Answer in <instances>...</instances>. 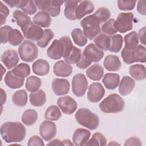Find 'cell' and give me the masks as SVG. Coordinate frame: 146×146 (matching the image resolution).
<instances>
[{"mask_svg": "<svg viewBox=\"0 0 146 146\" xmlns=\"http://www.w3.org/2000/svg\"><path fill=\"white\" fill-rule=\"evenodd\" d=\"M82 55L81 50L75 46L73 47L72 50L69 54V55L64 58L65 62L68 64H75L80 59Z\"/></svg>", "mask_w": 146, "mask_h": 146, "instance_id": "cell-42", "label": "cell"}, {"mask_svg": "<svg viewBox=\"0 0 146 146\" xmlns=\"http://www.w3.org/2000/svg\"><path fill=\"white\" fill-rule=\"evenodd\" d=\"M119 83V91L122 96H126L130 94L135 86V80L128 76H123Z\"/></svg>", "mask_w": 146, "mask_h": 146, "instance_id": "cell-22", "label": "cell"}, {"mask_svg": "<svg viewBox=\"0 0 146 146\" xmlns=\"http://www.w3.org/2000/svg\"><path fill=\"white\" fill-rule=\"evenodd\" d=\"M91 63L92 62L88 60L83 54H82L80 59L76 63V65L78 67H79L80 69H84L88 67Z\"/></svg>", "mask_w": 146, "mask_h": 146, "instance_id": "cell-53", "label": "cell"}, {"mask_svg": "<svg viewBox=\"0 0 146 146\" xmlns=\"http://www.w3.org/2000/svg\"><path fill=\"white\" fill-rule=\"evenodd\" d=\"M86 75L88 78L94 81L100 80L104 74L103 67L99 64H94L86 70Z\"/></svg>", "mask_w": 146, "mask_h": 146, "instance_id": "cell-27", "label": "cell"}, {"mask_svg": "<svg viewBox=\"0 0 146 146\" xmlns=\"http://www.w3.org/2000/svg\"><path fill=\"white\" fill-rule=\"evenodd\" d=\"M54 36V34L52 30L47 29L44 30V33L42 37L37 42V45L41 47L44 48L46 47L51 41V40L53 38Z\"/></svg>", "mask_w": 146, "mask_h": 146, "instance_id": "cell-43", "label": "cell"}, {"mask_svg": "<svg viewBox=\"0 0 146 146\" xmlns=\"http://www.w3.org/2000/svg\"><path fill=\"white\" fill-rule=\"evenodd\" d=\"M63 3V1H51V6L47 13L53 17H57L60 14V6Z\"/></svg>", "mask_w": 146, "mask_h": 146, "instance_id": "cell-46", "label": "cell"}, {"mask_svg": "<svg viewBox=\"0 0 146 146\" xmlns=\"http://www.w3.org/2000/svg\"><path fill=\"white\" fill-rule=\"evenodd\" d=\"M102 82L107 89L114 90L119 85L120 76L117 74L107 73L103 76Z\"/></svg>", "mask_w": 146, "mask_h": 146, "instance_id": "cell-26", "label": "cell"}, {"mask_svg": "<svg viewBox=\"0 0 146 146\" xmlns=\"http://www.w3.org/2000/svg\"><path fill=\"white\" fill-rule=\"evenodd\" d=\"M23 33L26 39L38 42L42 37L44 30L39 26L32 23Z\"/></svg>", "mask_w": 146, "mask_h": 146, "instance_id": "cell-18", "label": "cell"}, {"mask_svg": "<svg viewBox=\"0 0 146 146\" xmlns=\"http://www.w3.org/2000/svg\"><path fill=\"white\" fill-rule=\"evenodd\" d=\"M100 24L94 14L88 15L80 21V25L83 29V33L90 40L94 39L100 33Z\"/></svg>", "mask_w": 146, "mask_h": 146, "instance_id": "cell-5", "label": "cell"}, {"mask_svg": "<svg viewBox=\"0 0 146 146\" xmlns=\"http://www.w3.org/2000/svg\"><path fill=\"white\" fill-rule=\"evenodd\" d=\"M27 94L25 90H20L15 91L12 96L13 103L18 107H22L26 105L27 103Z\"/></svg>", "mask_w": 146, "mask_h": 146, "instance_id": "cell-31", "label": "cell"}, {"mask_svg": "<svg viewBox=\"0 0 146 146\" xmlns=\"http://www.w3.org/2000/svg\"><path fill=\"white\" fill-rule=\"evenodd\" d=\"M12 29L10 26H4L1 27V42L2 43H6L8 42L7 37L9 31Z\"/></svg>", "mask_w": 146, "mask_h": 146, "instance_id": "cell-51", "label": "cell"}, {"mask_svg": "<svg viewBox=\"0 0 146 146\" xmlns=\"http://www.w3.org/2000/svg\"><path fill=\"white\" fill-rule=\"evenodd\" d=\"M29 1L23 0H4L3 2L7 4L10 7H16L17 8H23L29 2Z\"/></svg>", "mask_w": 146, "mask_h": 146, "instance_id": "cell-49", "label": "cell"}, {"mask_svg": "<svg viewBox=\"0 0 146 146\" xmlns=\"http://www.w3.org/2000/svg\"><path fill=\"white\" fill-rule=\"evenodd\" d=\"M134 15L132 13H120L114 22L116 30L121 33L130 31L133 27Z\"/></svg>", "mask_w": 146, "mask_h": 146, "instance_id": "cell-7", "label": "cell"}, {"mask_svg": "<svg viewBox=\"0 0 146 146\" xmlns=\"http://www.w3.org/2000/svg\"><path fill=\"white\" fill-rule=\"evenodd\" d=\"M52 89L56 95H64L70 91V83L66 79L55 78L52 82Z\"/></svg>", "mask_w": 146, "mask_h": 146, "instance_id": "cell-15", "label": "cell"}, {"mask_svg": "<svg viewBox=\"0 0 146 146\" xmlns=\"http://www.w3.org/2000/svg\"><path fill=\"white\" fill-rule=\"evenodd\" d=\"M21 119L23 123L26 125H32L38 119V113L34 110H27L23 113Z\"/></svg>", "mask_w": 146, "mask_h": 146, "instance_id": "cell-33", "label": "cell"}, {"mask_svg": "<svg viewBox=\"0 0 146 146\" xmlns=\"http://www.w3.org/2000/svg\"><path fill=\"white\" fill-rule=\"evenodd\" d=\"M33 72L39 76L47 75L50 70V66L48 62L43 59L36 60L32 66Z\"/></svg>", "mask_w": 146, "mask_h": 146, "instance_id": "cell-25", "label": "cell"}, {"mask_svg": "<svg viewBox=\"0 0 146 146\" xmlns=\"http://www.w3.org/2000/svg\"><path fill=\"white\" fill-rule=\"evenodd\" d=\"M95 45L102 50H109L111 43V36L104 33H100L94 40Z\"/></svg>", "mask_w": 146, "mask_h": 146, "instance_id": "cell-32", "label": "cell"}, {"mask_svg": "<svg viewBox=\"0 0 146 146\" xmlns=\"http://www.w3.org/2000/svg\"><path fill=\"white\" fill-rule=\"evenodd\" d=\"M1 104L3 105L6 100V94L5 91L2 89L1 88Z\"/></svg>", "mask_w": 146, "mask_h": 146, "instance_id": "cell-59", "label": "cell"}, {"mask_svg": "<svg viewBox=\"0 0 146 146\" xmlns=\"http://www.w3.org/2000/svg\"><path fill=\"white\" fill-rule=\"evenodd\" d=\"M11 71L17 75L25 78L30 74V67L29 64L21 63L16 66Z\"/></svg>", "mask_w": 146, "mask_h": 146, "instance_id": "cell-44", "label": "cell"}, {"mask_svg": "<svg viewBox=\"0 0 146 146\" xmlns=\"http://www.w3.org/2000/svg\"><path fill=\"white\" fill-rule=\"evenodd\" d=\"M5 84L11 89L19 88L23 86L25 78L20 76L14 73L12 71L7 72L4 79Z\"/></svg>", "mask_w": 146, "mask_h": 146, "instance_id": "cell-16", "label": "cell"}, {"mask_svg": "<svg viewBox=\"0 0 146 146\" xmlns=\"http://www.w3.org/2000/svg\"><path fill=\"white\" fill-rule=\"evenodd\" d=\"M137 11L143 15L146 14L145 10V1H139L137 2Z\"/></svg>", "mask_w": 146, "mask_h": 146, "instance_id": "cell-56", "label": "cell"}, {"mask_svg": "<svg viewBox=\"0 0 146 146\" xmlns=\"http://www.w3.org/2000/svg\"><path fill=\"white\" fill-rule=\"evenodd\" d=\"M103 66L108 71H117L120 69L121 63L117 56L108 55L106 56L104 60Z\"/></svg>", "mask_w": 146, "mask_h": 146, "instance_id": "cell-23", "label": "cell"}, {"mask_svg": "<svg viewBox=\"0 0 146 146\" xmlns=\"http://www.w3.org/2000/svg\"><path fill=\"white\" fill-rule=\"evenodd\" d=\"M94 15L101 24L109 19L111 17V14L110 11L108 10V8L101 7L96 11V12L94 14Z\"/></svg>", "mask_w": 146, "mask_h": 146, "instance_id": "cell-40", "label": "cell"}, {"mask_svg": "<svg viewBox=\"0 0 146 146\" xmlns=\"http://www.w3.org/2000/svg\"><path fill=\"white\" fill-rule=\"evenodd\" d=\"M79 2L80 1H67L65 2L64 15L68 19L71 21L76 19L75 11Z\"/></svg>", "mask_w": 146, "mask_h": 146, "instance_id": "cell-30", "label": "cell"}, {"mask_svg": "<svg viewBox=\"0 0 146 146\" xmlns=\"http://www.w3.org/2000/svg\"><path fill=\"white\" fill-rule=\"evenodd\" d=\"M53 71L55 75L60 77H67L72 72L71 66L63 60L56 62L53 67Z\"/></svg>", "mask_w": 146, "mask_h": 146, "instance_id": "cell-20", "label": "cell"}, {"mask_svg": "<svg viewBox=\"0 0 146 146\" xmlns=\"http://www.w3.org/2000/svg\"><path fill=\"white\" fill-rule=\"evenodd\" d=\"M125 48L128 50H132L139 45L138 34L135 31L126 34L124 36Z\"/></svg>", "mask_w": 146, "mask_h": 146, "instance_id": "cell-34", "label": "cell"}, {"mask_svg": "<svg viewBox=\"0 0 146 146\" xmlns=\"http://www.w3.org/2000/svg\"><path fill=\"white\" fill-rule=\"evenodd\" d=\"M22 11L26 15H33L36 12V5L33 1H29L28 3L22 9Z\"/></svg>", "mask_w": 146, "mask_h": 146, "instance_id": "cell-50", "label": "cell"}, {"mask_svg": "<svg viewBox=\"0 0 146 146\" xmlns=\"http://www.w3.org/2000/svg\"><path fill=\"white\" fill-rule=\"evenodd\" d=\"M29 98L31 104L35 107H40L46 102V95L42 90H38L31 93L29 95Z\"/></svg>", "mask_w": 146, "mask_h": 146, "instance_id": "cell-28", "label": "cell"}, {"mask_svg": "<svg viewBox=\"0 0 146 146\" xmlns=\"http://www.w3.org/2000/svg\"><path fill=\"white\" fill-rule=\"evenodd\" d=\"M71 36L74 43L80 47H83L87 43V38L83 31L80 29H75L71 32Z\"/></svg>", "mask_w": 146, "mask_h": 146, "instance_id": "cell-35", "label": "cell"}, {"mask_svg": "<svg viewBox=\"0 0 146 146\" xmlns=\"http://www.w3.org/2000/svg\"><path fill=\"white\" fill-rule=\"evenodd\" d=\"M88 88V81L83 74L75 75L72 79V91L73 94L78 96H83Z\"/></svg>", "mask_w": 146, "mask_h": 146, "instance_id": "cell-8", "label": "cell"}, {"mask_svg": "<svg viewBox=\"0 0 146 146\" xmlns=\"http://www.w3.org/2000/svg\"><path fill=\"white\" fill-rule=\"evenodd\" d=\"M74 144L68 139L60 140L55 139L47 144V145H73Z\"/></svg>", "mask_w": 146, "mask_h": 146, "instance_id": "cell-54", "label": "cell"}, {"mask_svg": "<svg viewBox=\"0 0 146 146\" xmlns=\"http://www.w3.org/2000/svg\"><path fill=\"white\" fill-rule=\"evenodd\" d=\"M100 110L106 113H117L124 108V101L117 94H111L102 100L99 105Z\"/></svg>", "mask_w": 146, "mask_h": 146, "instance_id": "cell-2", "label": "cell"}, {"mask_svg": "<svg viewBox=\"0 0 146 146\" xmlns=\"http://www.w3.org/2000/svg\"><path fill=\"white\" fill-rule=\"evenodd\" d=\"M124 145H141L142 143H141L140 140L136 137H132L128 139L124 144Z\"/></svg>", "mask_w": 146, "mask_h": 146, "instance_id": "cell-55", "label": "cell"}, {"mask_svg": "<svg viewBox=\"0 0 146 146\" xmlns=\"http://www.w3.org/2000/svg\"><path fill=\"white\" fill-rule=\"evenodd\" d=\"M129 72L131 76L136 80H144L146 76L145 67L143 64H135L131 66Z\"/></svg>", "mask_w": 146, "mask_h": 146, "instance_id": "cell-29", "label": "cell"}, {"mask_svg": "<svg viewBox=\"0 0 146 146\" xmlns=\"http://www.w3.org/2000/svg\"><path fill=\"white\" fill-rule=\"evenodd\" d=\"M7 40L10 44L17 46L23 41V36L18 30L11 29L9 32Z\"/></svg>", "mask_w": 146, "mask_h": 146, "instance_id": "cell-36", "label": "cell"}, {"mask_svg": "<svg viewBox=\"0 0 146 146\" xmlns=\"http://www.w3.org/2000/svg\"><path fill=\"white\" fill-rule=\"evenodd\" d=\"M26 134V128L19 121H7L1 126L2 138L7 143L21 142L25 139Z\"/></svg>", "mask_w": 146, "mask_h": 146, "instance_id": "cell-1", "label": "cell"}, {"mask_svg": "<svg viewBox=\"0 0 146 146\" xmlns=\"http://www.w3.org/2000/svg\"><path fill=\"white\" fill-rule=\"evenodd\" d=\"M33 23L39 26L48 27L51 23V18L48 13L44 11H38L33 17Z\"/></svg>", "mask_w": 146, "mask_h": 146, "instance_id": "cell-24", "label": "cell"}, {"mask_svg": "<svg viewBox=\"0 0 146 146\" xmlns=\"http://www.w3.org/2000/svg\"><path fill=\"white\" fill-rule=\"evenodd\" d=\"M21 59L27 62L34 61L38 56V48L36 44L30 41L24 40L18 48Z\"/></svg>", "mask_w": 146, "mask_h": 146, "instance_id": "cell-6", "label": "cell"}, {"mask_svg": "<svg viewBox=\"0 0 146 146\" xmlns=\"http://www.w3.org/2000/svg\"><path fill=\"white\" fill-rule=\"evenodd\" d=\"M105 90L100 83H93L90 84L87 92L88 100L92 103L99 102L104 96Z\"/></svg>", "mask_w": 146, "mask_h": 146, "instance_id": "cell-12", "label": "cell"}, {"mask_svg": "<svg viewBox=\"0 0 146 146\" xmlns=\"http://www.w3.org/2000/svg\"><path fill=\"white\" fill-rule=\"evenodd\" d=\"M145 27L141 29L139 31V36L140 42L143 44H145Z\"/></svg>", "mask_w": 146, "mask_h": 146, "instance_id": "cell-58", "label": "cell"}, {"mask_svg": "<svg viewBox=\"0 0 146 146\" xmlns=\"http://www.w3.org/2000/svg\"><path fill=\"white\" fill-rule=\"evenodd\" d=\"M13 17L16 20L17 25L21 27L23 33L32 23L30 17L19 10H15L13 13Z\"/></svg>", "mask_w": 146, "mask_h": 146, "instance_id": "cell-21", "label": "cell"}, {"mask_svg": "<svg viewBox=\"0 0 146 146\" xmlns=\"http://www.w3.org/2000/svg\"><path fill=\"white\" fill-rule=\"evenodd\" d=\"M39 133L40 136L46 141H49L53 139L56 133V124L48 120L42 121L39 127Z\"/></svg>", "mask_w": 146, "mask_h": 146, "instance_id": "cell-11", "label": "cell"}, {"mask_svg": "<svg viewBox=\"0 0 146 146\" xmlns=\"http://www.w3.org/2000/svg\"><path fill=\"white\" fill-rule=\"evenodd\" d=\"M27 145L29 146H33V145H39V146H43L44 144L43 141V140L38 136L34 135L31 136L28 141Z\"/></svg>", "mask_w": 146, "mask_h": 146, "instance_id": "cell-52", "label": "cell"}, {"mask_svg": "<svg viewBox=\"0 0 146 146\" xmlns=\"http://www.w3.org/2000/svg\"><path fill=\"white\" fill-rule=\"evenodd\" d=\"M57 104L62 111L66 115L73 113L77 108L76 101L70 96H64L58 98Z\"/></svg>", "mask_w": 146, "mask_h": 146, "instance_id": "cell-9", "label": "cell"}, {"mask_svg": "<svg viewBox=\"0 0 146 146\" xmlns=\"http://www.w3.org/2000/svg\"><path fill=\"white\" fill-rule=\"evenodd\" d=\"M0 11H1V17L6 18L9 14V10L8 7L5 5L2 1H1L0 2Z\"/></svg>", "mask_w": 146, "mask_h": 146, "instance_id": "cell-57", "label": "cell"}, {"mask_svg": "<svg viewBox=\"0 0 146 146\" xmlns=\"http://www.w3.org/2000/svg\"><path fill=\"white\" fill-rule=\"evenodd\" d=\"M117 7L119 9L123 11L132 10L134 9L136 1H117Z\"/></svg>", "mask_w": 146, "mask_h": 146, "instance_id": "cell-48", "label": "cell"}, {"mask_svg": "<svg viewBox=\"0 0 146 146\" xmlns=\"http://www.w3.org/2000/svg\"><path fill=\"white\" fill-rule=\"evenodd\" d=\"M60 40L63 43L64 46V52L63 58H65L69 55V54L72 50L74 46L70 38L68 36H62L60 38Z\"/></svg>", "mask_w": 146, "mask_h": 146, "instance_id": "cell-47", "label": "cell"}, {"mask_svg": "<svg viewBox=\"0 0 146 146\" xmlns=\"http://www.w3.org/2000/svg\"><path fill=\"white\" fill-rule=\"evenodd\" d=\"M64 46L59 39H55L47 50V56L52 59H60L64 55Z\"/></svg>", "mask_w": 146, "mask_h": 146, "instance_id": "cell-13", "label": "cell"}, {"mask_svg": "<svg viewBox=\"0 0 146 146\" xmlns=\"http://www.w3.org/2000/svg\"><path fill=\"white\" fill-rule=\"evenodd\" d=\"M82 54L92 62H98L104 56L103 50L93 43L88 44L84 49Z\"/></svg>", "mask_w": 146, "mask_h": 146, "instance_id": "cell-10", "label": "cell"}, {"mask_svg": "<svg viewBox=\"0 0 146 146\" xmlns=\"http://www.w3.org/2000/svg\"><path fill=\"white\" fill-rule=\"evenodd\" d=\"M115 21L113 19H110L102 25L101 30L104 34L108 35H113L117 32L114 26Z\"/></svg>", "mask_w": 146, "mask_h": 146, "instance_id": "cell-45", "label": "cell"}, {"mask_svg": "<svg viewBox=\"0 0 146 146\" xmlns=\"http://www.w3.org/2000/svg\"><path fill=\"white\" fill-rule=\"evenodd\" d=\"M41 84L42 80L39 78L35 76H31L27 79L25 87L28 91L34 92L39 90Z\"/></svg>", "mask_w": 146, "mask_h": 146, "instance_id": "cell-37", "label": "cell"}, {"mask_svg": "<svg viewBox=\"0 0 146 146\" xmlns=\"http://www.w3.org/2000/svg\"><path fill=\"white\" fill-rule=\"evenodd\" d=\"M123 61L126 64H132L135 62L145 63L146 62V49L144 46L138 45L132 50L124 47L121 52Z\"/></svg>", "mask_w": 146, "mask_h": 146, "instance_id": "cell-4", "label": "cell"}, {"mask_svg": "<svg viewBox=\"0 0 146 146\" xmlns=\"http://www.w3.org/2000/svg\"><path fill=\"white\" fill-rule=\"evenodd\" d=\"M78 123L91 130L96 129L99 125V119L97 115L86 108H79L75 113Z\"/></svg>", "mask_w": 146, "mask_h": 146, "instance_id": "cell-3", "label": "cell"}, {"mask_svg": "<svg viewBox=\"0 0 146 146\" xmlns=\"http://www.w3.org/2000/svg\"><path fill=\"white\" fill-rule=\"evenodd\" d=\"M91 136L89 130L79 128L76 129L72 135L73 144L76 146H83L86 144Z\"/></svg>", "mask_w": 146, "mask_h": 146, "instance_id": "cell-17", "label": "cell"}, {"mask_svg": "<svg viewBox=\"0 0 146 146\" xmlns=\"http://www.w3.org/2000/svg\"><path fill=\"white\" fill-rule=\"evenodd\" d=\"M123 43V38L120 34L113 35L111 36V43L109 51L113 52H118L121 50Z\"/></svg>", "mask_w": 146, "mask_h": 146, "instance_id": "cell-39", "label": "cell"}, {"mask_svg": "<svg viewBox=\"0 0 146 146\" xmlns=\"http://www.w3.org/2000/svg\"><path fill=\"white\" fill-rule=\"evenodd\" d=\"M1 60L6 68L10 70L17 66L19 58L15 50L9 49L2 53L1 56Z\"/></svg>", "mask_w": 146, "mask_h": 146, "instance_id": "cell-14", "label": "cell"}, {"mask_svg": "<svg viewBox=\"0 0 146 146\" xmlns=\"http://www.w3.org/2000/svg\"><path fill=\"white\" fill-rule=\"evenodd\" d=\"M94 10V6L90 1H80L77 5L75 16L76 19H80L85 15L92 13Z\"/></svg>", "mask_w": 146, "mask_h": 146, "instance_id": "cell-19", "label": "cell"}, {"mask_svg": "<svg viewBox=\"0 0 146 146\" xmlns=\"http://www.w3.org/2000/svg\"><path fill=\"white\" fill-rule=\"evenodd\" d=\"M107 139L105 136L100 132L95 133L91 139L88 141L86 145H106Z\"/></svg>", "mask_w": 146, "mask_h": 146, "instance_id": "cell-41", "label": "cell"}, {"mask_svg": "<svg viewBox=\"0 0 146 146\" xmlns=\"http://www.w3.org/2000/svg\"><path fill=\"white\" fill-rule=\"evenodd\" d=\"M62 116L61 112L59 108L55 105L49 106L44 113L46 119L51 121H56L60 118Z\"/></svg>", "mask_w": 146, "mask_h": 146, "instance_id": "cell-38", "label": "cell"}]
</instances>
